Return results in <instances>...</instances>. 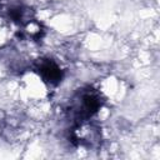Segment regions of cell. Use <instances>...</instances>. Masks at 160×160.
<instances>
[{
  "mask_svg": "<svg viewBox=\"0 0 160 160\" xmlns=\"http://www.w3.org/2000/svg\"><path fill=\"white\" fill-rule=\"evenodd\" d=\"M39 70H40V75L44 79V81H46L49 84L55 85L61 79V70H60V68L55 62H52L50 60L41 62Z\"/></svg>",
  "mask_w": 160,
  "mask_h": 160,
  "instance_id": "6da1fadb",
  "label": "cell"
}]
</instances>
